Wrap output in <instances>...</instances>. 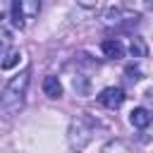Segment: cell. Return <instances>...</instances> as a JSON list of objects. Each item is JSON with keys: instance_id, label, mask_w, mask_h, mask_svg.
<instances>
[{"instance_id": "6da1fadb", "label": "cell", "mask_w": 153, "mask_h": 153, "mask_svg": "<svg viewBox=\"0 0 153 153\" xmlns=\"http://www.w3.org/2000/svg\"><path fill=\"white\" fill-rule=\"evenodd\" d=\"M29 76H31V69H24V72H19L17 76H12L7 81V86L0 93V112L2 115L12 117L22 110L24 96H26V88H29Z\"/></svg>"}, {"instance_id": "7a4b0ae2", "label": "cell", "mask_w": 153, "mask_h": 153, "mask_svg": "<svg viewBox=\"0 0 153 153\" xmlns=\"http://www.w3.org/2000/svg\"><path fill=\"white\" fill-rule=\"evenodd\" d=\"M98 100H100V105H105V108H110V110H117V108L124 103V91H122L120 86H108V88L100 91Z\"/></svg>"}, {"instance_id": "3957f363", "label": "cell", "mask_w": 153, "mask_h": 153, "mask_svg": "<svg viewBox=\"0 0 153 153\" xmlns=\"http://www.w3.org/2000/svg\"><path fill=\"white\" fill-rule=\"evenodd\" d=\"M100 50H103L105 57H112V60L124 57V45H122L117 38H105V41L100 43Z\"/></svg>"}, {"instance_id": "277c9868", "label": "cell", "mask_w": 153, "mask_h": 153, "mask_svg": "<svg viewBox=\"0 0 153 153\" xmlns=\"http://www.w3.org/2000/svg\"><path fill=\"white\" fill-rule=\"evenodd\" d=\"M151 120H153V115H151L146 108H134V110L129 112V122H131L134 127H139V129H146V127L151 124Z\"/></svg>"}, {"instance_id": "5b68a950", "label": "cell", "mask_w": 153, "mask_h": 153, "mask_svg": "<svg viewBox=\"0 0 153 153\" xmlns=\"http://www.w3.org/2000/svg\"><path fill=\"white\" fill-rule=\"evenodd\" d=\"M43 93L48 98H60L62 96V84L57 81V76H45L43 79Z\"/></svg>"}, {"instance_id": "8992f818", "label": "cell", "mask_w": 153, "mask_h": 153, "mask_svg": "<svg viewBox=\"0 0 153 153\" xmlns=\"http://www.w3.org/2000/svg\"><path fill=\"white\" fill-rule=\"evenodd\" d=\"M10 17H12V26L14 29H22L24 26V12H22V2L19 0H12V7H10Z\"/></svg>"}, {"instance_id": "52a82bcc", "label": "cell", "mask_w": 153, "mask_h": 153, "mask_svg": "<svg viewBox=\"0 0 153 153\" xmlns=\"http://www.w3.org/2000/svg\"><path fill=\"white\" fill-rule=\"evenodd\" d=\"M19 60H22V53H19V50H7V53L2 55L0 67H2V69H12V67H14Z\"/></svg>"}, {"instance_id": "ba28073f", "label": "cell", "mask_w": 153, "mask_h": 153, "mask_svg": "<svg viewBox=\"0 0 153 153\" xmlns=\"http://www.w3.org/2000/svg\"><path fill=\"white\" fill-rule=\"evenodd\" d=\"M19 2H22L24 17H36L41 12V0H19Z\"/></svg>"}, {"instance_id": "9c48e42d", "label": "cell", "mask_w": 153, "mask_h": 153, "mask_svg": "<svg viewBox=\"0 0 153 153\" xmlns=\"http://www.w3.org/2000/svg\"><path fill=\"white\" fill-rule=\"evenodd\" d=\"M10 41H12V38H10V33H7L5 29H0V57L7 53V45H10Z\"/></svg>"}, {"instance_id": "30bf717a", "label": "cell", "mask_w": 153, "mask_h": 153, "mask_svg": "<svg viewBox=\"0 0 153 153\" xmlns=\"http://www.w3.org/2000/svg\"><path fill=\"white\" fill-rule=\"evenodd\" d=\"M124 74H127V79H129V81H139V79H141V72H139L136 67H127V69H124Z\"/></svg>"}, {"instance_id": "8fae6325", "label": "cell", "mask_w": 153, "mask_h": 153, "mask_svg": "<svg viewBox=\"0 0 153 153\" xmlns=\"http://www.w3.org/2000/svg\"><path fill=\"white\" fill-rule=\"evenodd\" d=\"M143 43H141V38H131V53H136V55H143Z\"/></svg>"}, {"instance_id": "7c38bea8", "label": "cell", "mask_w": 153, "mask_h": 153, "mask_svg": "<svg viewBox=\"0 0 153 153\" xmlns=\"http://www.w3.org/2000/svg\"><path fill=\"white\" fill-rule=\"evenodd\" d=\"M10 7H12V2H10V0H0V19L10 12Z\"/></svg>"}]
</instances>
